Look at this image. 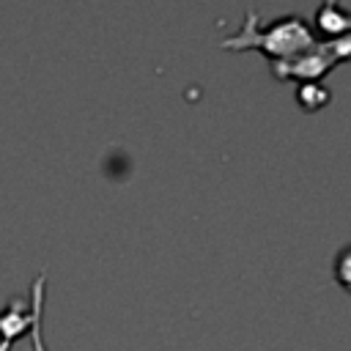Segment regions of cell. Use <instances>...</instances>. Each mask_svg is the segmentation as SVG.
<instances>
[{
  "label": "cell",
  "instance_id": "6da1fadb",
  "mask_svg": "<svg viewBox=\"0 0 351 351\" xmlns=\"http://www.w3.org/2000/svg\"><path fill=\"white\" fill-rule=\"evenodd\" d=\"M313 44H315V36L304 16L285 14V16H277V19L261 25L255 11H247L241 27L233 36L222 38L225 49H258L271 63L296 58L299 52H304Z\"/></svg>",
  "mask_w": 351,
  "mask_h": 351
},
{
  "label": "cell",
  "instance_id": "7a4b0ae2",
  "mask_svg": "<svg viewBox=\"0 0 351 351\" xmlns=\"http://www.w3.org/2000/svg\"><path fill=\"white\" fill-rule=\"evenodd\" d=\"M351 58V33L340 36V38H324L313 47H307L304 52H299L296 58L271 63V74L282 77V80H299V85L304 82H318L324 74H329L340 60Z\"/></svg>",
  "mask_w": 351,
  "mask_h": 351
},
{
  "label": "cell",
  "instance_id": "3957f363",
  "mask_svg": "<svg viewBox=\"0 0 351 351\" xmlns=\"http://www.w3.org/2000/svg\"><path fill=\"white\" fill-rule=\"evenodd\" d=\"M44 285H47V271H38V277L30 285V302H25L22 296L5 302V307L0 310V351H11V346L25 332H30L36 315L44 310Z\"/></svg>",
  "mask_w": 351,
  "mask_h": 351
},
{
  "label": "cell",
  "instance_id": "277c9868",
  "mask_svg": "<svg viewBox=\"0 0 351 351\" xmlns=\"http://www.w3.org/2000/svg\"><path fill=\"white\" fill-rule=\"evenodd\" d=\"M315 27L326 36V38H340L346 33H351V11L343 8L335 0H326L318 5L315 11Z\"/></svg>",
  "mask_w": 351,
  "mask_h": 351
},
{
  "label": "cell",
  "instance_id": "5b68a950",
  "mask_svg": "<svg viewBox=\"0 0 351 351\" xmlns=\"http://www.w3.org/2000/svg\"><path fill=\"white\" fill-rule=\"evenodd\" d=\"M296 99H299L302 107H307V110H321L332 96H329V90H326L324 85H318V82H304V85H299Z\"/></svg>",
  "mask_w": 351,
  "mask_h": 351
},
{
  "label": "cell",
  "instance_id": "8992f818",
  "mask_svg": "<svg viewBox=\"0 0 351 351\" xmlns=\"http://www.w3.org/2000/svg\"><path fill=\"white\" fill-rule=\"evenodd\" d=\"M335 280L346 291H351V247H343L337 252V258H335Z\"/></svg>",
  "mask_w": 351,
  "mask_h": 351
},
{
  "label": "cell",
  "instance_id": "52a82bcc",
  "mask_svg": "<svg viewBox=\"0 0 351 351\" xmlns=\"http://www.w3.org/2000/svg\"><path fill=\"white\" fill-rule=\"evenodd\" d=\"M41 315H44V310L36 315V321H33V326H30V351H47L44 337H41Z\"/></svg>",
  "mask_w": 351,
  "mask_h": 351
}]
</instances>
